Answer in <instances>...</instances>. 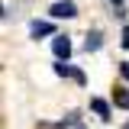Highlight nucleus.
Returning <instances> with one entry per match:
<instances>
[{"label":"nucleus","instance_id":"nucleus-1","mask_svg":"<svg viewBox=\"0 0 129 129\" xmlns=\"http://www.w3.org/2000/svg\"><path fill=\"white\" fill-rule=\"evenodd\" d=\"M48 13L55 16V19H74L78 16V3L74 0H58V3H52Z\"/></svg>","mask_w":129,"mask_h":129},{"label":"nucleus","instance_id":"nucleus-2","mask_svg":"<svg viewBox=\"0 0 129 129\" xmlns=\"http://www.w3.org/2000/svg\"><path fill=\"white\" fill-rule=\"evenodd\" d=\"M52 52H55L58 61H68V55H71V39H68V36H55V39H52Z\"/></svg>","mask_w":129,"mask_h":129},{"label":"nucleus","instance_id":"nucleus-3","mask_svg":"<svg viewBox=\"0 0 129 129\" xmlns=\"http://www.w3.org/2000/svg\"><path fill=\"white\" fill-rule=\"evenodd\" d=\"M52 32H55V26L45 23V19H32L29 23V36L32 39H42V36H52Z\"/></svg>","mask_w":129,"mask_h":129},{"label":"nucleus","instance_id":"nucleus-4","mask_svg":"<svg viewBox=\"0 0 129 129\" xmlns=\"http://www.w3.org/2000/svg\"><path fill=\"white\" fill-rule=\"evenodd\" d=\"M100 45H103V32H100V29L87 32V39H84V48H87V52H100Z\"/></svg>","mask_w":129,"mask_h":129},{"label":"nucleus","instance_id":"nucleus-5","mask_svg":"<svg viewBox=\"0 0 129 129\" xmlns=\"http://www.w3.org/2000/svg\"><path fill=\"white\" fill-rule=\"evenodd\" d=\"M90 110H94L100 119H110V103H107V100H100V97H90Z\"/></svg>","mask_w":129,"mask_h":129},{"label":"nucleus","instance_id":"nucleus-6","mask_svg":"<svg viewBox=\"0 0 129 129\" xmlns=\"http://www.w3.org/2000/svg\"><path fill=\"white\" fill-rule=\"evenodd\" d=\"M113 103H116L119 110H129V87H119V90H113Z\"/></svg>","mask_w":129,"mask_h":129},{"label":"nucleus","instance_id":"nucleus-7","mask_svg":"<svg viewBox=\"0 0 129 129\" xmlns=\"http://www.w3.org/2000/svg\"><path fill=\"white\" fill-rule=\"evenodd\" d=\"M55 74H58V78H74V68L64 64V61H58V64H55Z\"/></svg>","mask_w":129,"mask_h":129},{"label":"nucleus","instance_id":"nucleus-8","mask_svg":"<svg viewBox=\"0 0 129 129\" xmlns=\"http://www.w3.org/2000/svg\"><path fill=\"white\" fill-rule=\"evenodd\" d=\"M119 45L129 48V26H123V39H119Z\"/></svg>","mask_w":129,"mask_h":129},{"label":"nucleus","instance_id":"nucleus-9","mask_svg":"<svg viewBox=\"0 0 129 129\" xmlns=\"http://www.w3.org/2000/svg\"><path fill=\"white\" fill-rule=\"evenodd\" d=\"M119 74H123V81H129V61H123V64H119Z\"/></svg>","mask_w":129,"mask_h":129},{"label":"nucleus","instance_id":"nucleus-10","mask_svg":"<svg viewBox=\"0 0 129 129\" xmlns=\"http://www.w3.org/2000/svg\"><path fill=\"white\" fill-rule=\"evenodd\" d=\"M110 3H113V7H116V10H119V7H123V0H110Z\"/></svg>","mask_w":129,"mask_h":129},{"label":"nucleus","instance_id":"nucleus-11","mask_svg":"<svg viewBox=\"0 0 129 129\" xmlns=\"http://www.w3.org/2000/svg\"><path fill=\"white\" fill-rule=\"evenodd\" d=\"M78 129H84V126H78Z\"/></svg>","mask_w":129,"mask_h":129}]
</instances>
